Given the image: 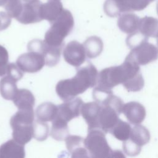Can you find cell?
<instances>
[{
  "mask_svg": "<svg viewBox=\"0 0 158 158\" xmlns=\"http://www.w3.org/2000/svg\"><path fill=\"white\" fill-rule=\"evenodd\" d=\"M98 87L112 90L115 86L122 84L128 91H138L144 86V81L139 65L128 57L118 66L102 70L98 75Z\"/></svg>",
  "mask_w": 158,
  "mask_h": 158,
  "instance_id": "cell-1",
  "label": "cell"
},
{
  "mask_svg": "<svg viewBox=\"0 0 158 158\" xmlns=\"http://www.w3.org/2000/svg\"><path fill=\"white\" fill-rule=\"evenodd\" d=\"M98 75L96 68L88 63L87 65L78 69L73 78L60 80L56 86V93L64 101L73 99L97 84Z\"/></svg>",
  "mask_w": 158,
  "mask_h": 158,
  "instance_id": "cell-2",
  "label": "cell"
},
{
  "mask_svg": "<svg viewBox=\"0 0 158 158\" xmlns=\"http://www.w3.org/2000/svg\"><path fill=\"white\" fill-rule=\"evenodd\" d=\"M51 24V27L45 33L44 42L54 47H62L65 38L70 34L74 25L72 13L69 10L64 9Z\"/></svg>",
  "mask_w": 158,
  "mask_h": 158,
  "instance_id": "cell-3",
  "label": "cell"
},
{
  "mask_svg": "<svg viewBox=\"0 0 158 158\" xmlns=\"http://www.w3.org/2000/svg\"><path fill=\"white\" fill-rule=\"evenodd\" d=\"M85 147L91 157H125L120 151H113L109 146L105 133L100 129L88 131L85 139Z\"/></svg>",
  "mask_w": 158,
  "mask_h": 158,
  "instance_id": "cell-4",
  "label": "cell"
},
{
  "mask_svg": "<svg viewBox=\"0 0 158 158\" xmlns=\"http://www.w3.org/2000/svg\"><path fill=\"white\" fill-rule=\"evenodd\" d=\"M33 121L25 114H15L10 120L13 139L23 145L28 143L33 137Z\"/></svg>",
  "mask_w": 158,
  "mask_h": 158,
  "instance_id": "cell-5",
  "label": "cell"
},
{
  "mask_svg": "<svg viewBox=\"0 0 158 158\" xmlns=\"http://www.w3.org/2000/svg\"><path fill=\"white\" fill-rule=\"evenodd\" d=\"M149 140V130L143 125H136L131 128L129 138L123 141V151L130 156H136L140 152L141 147L146 144Z\"/></svg>",
  "mask_w": 158,
  "mask_h": 158,
  "instance_id": "cell-6",
  "label": "cell"
},
{
  "mask_svg": "<svg viewBox=\"0 0 158 158\" xmlns=\"http://www.w3.org/2000/svg\"><path fill=\"white\" fill-rule=\"evenodd\" d=\"M139 65H146L158 59V49L145 40L131 49L127 56Z\"/></svg>",
  "mask_w": 158,
  "mask_h": 158,
  "instance_id": "cell-7",
  "label": "cell"
},
{
  "mask_svg": "<svg viewBox=\"0 0 158 158\" xmlns=\"http://www.w3.org/2000/svg\"><path fill=\"white\" fill-rule=\"evenodd\" d=\"M62 48L50 46L44 41L40 40H32L27 46L28 51H35L41 53L45 58L46 65L49 67L54 66L59 62Z\"/></svg>",
  "mask_w": 158,
  "mask_h": 158,
  "instance_id": "cell-8",
  "label": "cell"
},
{
  "mask_svg": "<svg viewBox=\"0 0 158 158\" xmlns=\"http://www.w3.org/2000/svg\"><path fill=\"white\" fill-rule=\"evenodd\" d=\"M16 64L23 72L35 73L42 69L46 61L44 56L40 52L28 51L18 57Z\"/></svg>",
  "mask_w": 158,
  "mask_h": 158,
  "instance_id": "cell-9",
  "label": "cell"
},
{
  "mask_svg": "<svg viewBox=\"0 0 158 158\" xmlns=\"http://www.w3.org/2000/svg\"><path fill=\"white\" fill-rule=\"evenodd\" d=\"M63 56L65 62L78 67L84 63L86 54L83 44L74 40L66 45L63 51Z\"/></svg>",
  "mask_w": 158,
  "mask_h": 158,
  "instance_id": "cell-10",
  "label": "cell"
},
{
  "mask_svg": "<svg viewBox=\"0 0 158 158\" xmlns=\"http://www.w3.org/2000/svg\"><path fill=\"white\" fill-rule=\"evenodd\" d=\"M83 103L80 98L65 101L64 103L57 106L58 112L56 117L68 123L73 118L80 115Z\"/></svg>",
  "mask_w": 158,
  "mask_h": 158,
  "instance_id": "cell-11",
  "label": "cell"
},
{
  "mask_svg": "<svg viewBox=\"0 0 158 158\" xmlns=\"http://www.w3.org/2000/svg\"><path fill=\"white\" fill-rule=\"evenodd\" d=\"M41 4L39 0L23 4L22 11L15 19L23 24H30L41 21L40 15Z\"/></svg>",
  "mask_w": 158,
  "mask_h": 158,
  "instance_id": "cell-12",
  "label": "cell"
},
{
  "mask_svg": "<svg viewBox=\"0 0 158 158\" xmlns=\"http://www.w3.org/2000/svg\"><path fill=\"white\" fill-rule=\"evenodd\" d=\"M101 105L96 101L83 104L80 114L88 125V131L99 129L98 117Z\"/></svg>",
  "mask_w": 158,
  "mask_h": 158,
  "instance_id": "cell-13",
  "label": "cell"
},
{
  "mask_svg": "<svg viewBox=\"0 0 158 158\" xmlns=\"http://www.w3.org/2000/svg\"><path fill=\"white\" fill-rule=\"evenodd\" d=\"M122 112L123 113L128 121L133 125L140 124L146 117L144 107L135 101L129 102L123 104Z\"/></svg>",
  "mask_w": 158,
  "mask_h": 158,
  "instance_id": "cell-14",
  "label": "cell"
},
{
  "mask_svg": "<svg viewBox=\"0 0 158 158\" xmlns=\"http://www.w3.org/2000/svg\"><path fill=\"white\" fill-rule=\"evenodd\" d=\"M63 10L62 4L59 0H50L41 4L40 15L42 20H46L51 23L59 16Z\"/></svg>",
  "mask_w": 158,
  "mask_h": 158,
  "instance_id": "cell-15",
  "label": "cell"
},
{
  "mask_svg": "<svg viewBox=\"0 0 158 158\" xmlns=\"http://www.w3.org/2000/svg\"><path fill=\"white\" fill-rule=\"evenodd\" d=\"M66 147L71 154L72 157H87L88 152L85 145V139L83 138L71 135L65 139Z\"/></svg>",
  "mask_w": 158,
  "mask_h": 158,
  "instance_id": "cell-16",
  "label": "cell"
},
{
  "mask_svg": "<svg viewBox=\"0 0 158 158\" xmlns=\"http://www.w3.org/2000/svg\"><path fill=\"white\" fill-rule=\"evenodd\" d=\"M24 145L14 139L9 140L0 146V158H23Z\"/></svg>",
  "mask_w": 158,
  "mask_h": 158,
  "instance_id": "cell-17",
  "label": "cell"
},
{
  "mask_svg": "<svg viewBox=\"0 0 158 158\" xmlns=\"http://www.w3.org/2000/svg\"><path fill=\"white\" fill-rule=\"evenodd\" d=\"M139 19L133 13H124L120 15L117 20V25L122 31L130 35L138 30Z\"/></svg>",
  "mask_w": 158,
  "mask_h": 158,
  "instance_id": "cell-18",
  "label": "cell"
},
{
  "mask_svg": "<svg viewBox=\"0 0 158 158\" xmlns=\"http://www.w3.org/2000/svg\"><path fill=\"white\" fill-rule=\"evenodd\" d=\"M104 10L106 14L110 17H115L122 13L131 11L129 0H106Z\"/></svg>",
  "mask_w": 158,
  "mask_h": 158,
  "instance_id": "cell-19",
  "label": "cell"
},
{
  "mask_svg": "<svg viewBox=\"0 0 158 158\" xmlns=\"http://www.w3.org/2000/svg\"><path fill=\"white\" fill-rule=\"evenodd\" d=\"M6 75L0 80V93L5 99L12 101L19 89L16 85L19 80L10 75Z\"/></svg>",
  "mask_w": 158,
  "mask_h": 158,
  "instance_id": "cell-20",
  "label": "cell"
},
{
  "mask_svg": "<svg viewBox=\"0 0 158 158\" xmlns=\"http://www.w3.org/2000/svg\"><path fill=\"white\" fill-rule=\"evenodd\" d=\"M138 30L148 38H158V20L148 16L140 19Z\"/></svg>",
  "mask_w": 158,
  "mask_h": 158,
  "instance_id": "cell-21",
  "label": "cell"
},
{
  "mask_svg": "<svg viewBox=\"0 0 158 158\" xmlns=\"http://www.w3.org/2000/svg\"><path fill=\"white\" fill-rule=\"evenodd\" d=\"M58 112V107L52 102H44L38 106L36 116L38 120L46 122L54 120Z\"/></svg>",
  "mask_w": 158,
  "mask_h": 158,
  "instance_id": "cell-22",
  "label": "cell"
},
{
  "mask_svg": "<svg viewBox=\"0 0 158 158\" xmlns=\"http://www.w3.org/2000/svg\"><path fill=\"white\" fill-rule=\"evenodd\" d=\"M12 101L19 109H32L35 105V97L27 89H18Z\"/></svg>",
  "mask_w": 158,
  "mask_h": 158,
  "instance_id": "cell-23",
  "label": "cell"
},
{
  "mask_svg": "<svg viewBox=\"0 0 158 158\" xmlns=\"http://www.w3.org/2000/svg\"><path fill=\"white\" fill-rule=\"evenodd\" d=\"M87 57L89 59L95 58L98 56L103 49V43L102 40L96 36L89 37L83 44Z\"/></svg>",
  "mask_w": 158,
  "mask_h": 158,
  "instance_id": "cell-24",
  "label": "cell"
},
{
  "mask_svg": "<svg viewBox=\"0 0 158 158\" xmlns=\"http://www.w3.org/2000/svg\"><path fill=\"white\" fill-rule=\"evenodd\" d=\"M51 136L58 141L65 140L69 136L67 122L56 117L52 120Z\"/></svg>",
  "mask_w": 158,
  "mask_h": 158,
  "instance_id": "cell-25",
  "label": "cell"
},
{
  "mask_svg": "<svg viewBox=\"0 0 158 158\" xmlns=\"http://www.w3.org/2000/svg\"><path fill=\"white\" fill-rule=\"evenodd\" d=\"M131 128L129 123L119 119L118 122L111 129L110 133L116 139L120 141H126L130 137Z\"/></svg>",
  "mask_w": 158,
  "mask_h": 158,
  "instance_id": "cell-26",
  "label": "cell"
},
{
  "mask_svg": "<svg viewBox=\"0 0 158 158\" xmlns=\"http://www.w3.org/2000/svg\"><path fill=\"white\" fill-rule=\"evenodd\" d=\"M33 138L38 141L45 140L48 136L49 127L45 122L36 120L33 123Z\"/></svg>",
  "mask_w": 158,
  "mask_h": 158,
  "instance_id": "cell-27",
  "label": "cell"
},
{
  "mask_svg": "<svg viewBox=\"0 0 158 158\" xmlns=\"http://www.w3.org/2000/svg\"><path fill=\"white\" fill-rule=\"evenodd\" d=\"M22 7L21 0H10L4 7L11 18L16 19L20 15Z\"/></svg>",
  "mask_w": 158,
  "mask_h": 158,
  "instance_id": "cell-28",
  "label": "cell"
},
{
  "mask_svg": "<svg viewBox=\"0 0 158 158\" xmlns=\"http://www.w3.org/2000/svg\"><path fill=\"white\" fill-rule=\"evenodd\" d=\"M9 54L7 49L0 45V77L6 74L8 66Z\"/></svg>",
  "mask_w": 158,
  "mask_h": 158,
  "instance_id": "cell-29",
  "label": "cell"
},
{
  "mask_svg": "<svg viewBox=\"0 0 158 158\" xmlns=\"http://www.w3.org/2000/svg\"><path fill=\"white\" fill-rule=\"evenodd\" d=\"M150 2L149 0H129L130 7L131 11L142 10L144 9Z\"/></svg>",
  "mask_w": 158,
  "mask_h": 158,
  "instance_id": "cell-30",
  "label": "cell"
},
{
  "mask_svg": "<svg viewBox=\"0 0 158 158\" xmlns=\"http://www.w3.org/2000/svg\"><path fill=\"white\" fill-rule=\"evenodd\" d=\"M11 23V17L7 12H0V31L7 28Z\"/></svg>",
  "mask_w": 158,
  "mask_h": 158,
  "instance_id": "cell-31",
  "label": "cell"
},
{
  "mask_svg": "<svg viewBox=\"0 0 158 158\" xmlns=\"http://www.w3.org/2000/svg\"><path fill=\"white\" fill-rule=\"evenodd\" d=\"M10 0H0V6L4 7Z\"/></svg>",
  "mask_w": 158,
  "mask_h": 158,
  "instance_id": "cell-32",
  "label": "cell"
},
{
  "mask_svg": "<svg viewBox=\"0 0 158 158\" xmlns=\"http://www.w3.org/2000/svg\"><path fill=\"white\" fill-rule=\"evenodd\" d=\"M24 2H34V1H36L38 0H23Z\"/></svg>",
  "mask_w": 158,
  "mask_h": 158,
  "instance_id": "cell-33",
  "label": "cell"
},
{
  "mask_svg": "<svg viewBox=\"0 0 158 158\" xmlns=\"http://www.w3.org/2000/svg\"><path fill=\"white\" fill-rule=\"evenodd\" d=\"M156 10H157V15H158V1L157 2V4H156Z\"/></svg>",
  "mask_w": 158,
  "mask_h": 158,
  "instance_id": "cell-34",
  "label": "cell"
},
{
  "mask_svg": "<svg viewBox=\"0 0 158 158\" xmlns=\"http://www.w3.org/2000/svg\"><path fill=\"white\" fill-rule=\"evenodd\" d=\"M157 46H158V38L157 39Z\"/></svg>",
  "mask_w": 158,
  "mask_h": 158,
  "instance_id": "cell-35",
  "label": "cell"
},
{
  "mask_svg": "<svg viewBox=\"0 0 158 158\" xmlns=\"http://www.w3.org/2000/svg\"><path fill=\"white\" fill-rule=\"evenodd\" d=\"M150 2H152V1H154V0H149Z\"/></svg>",
  "mask_w": 158,
  "mask_h": 158,
  "instance_id": "cell-36",
  "label": "cell"
}]
</instances>
